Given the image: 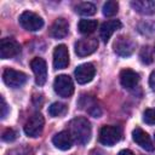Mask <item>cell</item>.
Masks as SVG:
<instances>
[{
    "label": "cell",
    "mask_w": 155,
    "mask_h": 155,
    "mask_svg": "<svg viewBox=\"0 0 155 155\" xmlns=\"http://www.w3.org/2000/svg\"><path fill=\"white\" fill-rule=\"evenodd\" d=\"M120 82L122 85V87L131 90L133 87H136L139 82V74L136 73L132 69H124L120 73Z\"/></svg>",
    "instance_id": "cell-15"
},
{
    "label": "cell",
    "mask_w": 155,
    "mask_h": 155,
    "mask_svg": "<svg viewBox=\"0 0 155 155\" xmlns=\"http://www.w3.org/2000/svg\"><path fill=\"white\" fill-rule=\"evenodd\" d=\"M136 46H137V44L132 38H130L127 35H120L114 41L113 48L116 54H119L121 57H128L134 52Z\"/></svg>",
    "instance_id": "cell-2"
},
{
    "label": "cell",
    "mask_w": 155,
    "mask_h": 155,
    "mask_svg": "<svg viewBox=\"0 0 155 155\" xmlns=\"http://www.w3.org/2000/svg\"><path fill=\"white\" fill-rule=\"evenodd\" d=\"M30 67H31V70H33V73L35 75L36 85H39V86L45 85V82L47 80V65H46V62L42 58L36 57V58L31 59Z\"/></svg>",
    "instance_id": "cell-10"
},
{
    "label": "cell",
    "mask_w": 155,
    "mask_h": 155,
    "mask_svg": "<svg viewBox=\"0 0 155 155\" xmlns=\"http://www.w3.org/2000/svg\"><path fill=\"white\" fill-rule=\"evenodd\" d=\"M98 47V40L96 38L80 39L75 42V53L79 57H86L92 54Z\"/></svg>",
    "instance_id": "cell-8"
},
{
    "label": "cell",
    "mask_w": 155,
    "mask_h": 155,
    "mask_svg": "<svg viewBox=\"0 0 155 155\" xmlns=\"http://www.w3.org/2000/svg\"><path fill=\"white\" fill-rule=\"evenodd\" d=\"M143 120L148 125H155V108L147 109L143 114Z\"/></svg>",
    "instance_id": "cell-23"
},
{
    "label": "cell",
    "mask_w": 155,
    "mask_h": 155,
    "mask_svg": "<svg viewBox=\"0 0 155 155\" xmlns=\"http://www.w3.org/2000/svg\"><path fill=\"white\" fill-rule=\"evenodd\" d=\"M149 86L151 87V90L155 92V71H153L149 76Z\"/></svg>",
    "instance_id": "cell-26"
},
{
    "label": "cell",
    "mask_w": 155,
    "mask_h": 155,
    "mask_svg": "<svg viewBox=\"0 0 155 155\" xmlns=\"http://www.w3.org/2000/svg\"><path fill=\"white\" fill-rule=\"evenodd\" d=\"M69 64V51L65 45H58L53 51V67L54 69H64Z\"/></svg>",
    "instance_id": "cell-12"
},
{
    "label": "cell",
    "mask_w": 155,
    "mask_h": 155,
    "mask_svg": "<svg viewBox=\"0 0 155 155\" xmlns=\"http://www.w3.org/2000/svg\"><path fill=\"white\" fill-rule=\"evenodd\" d=\"M122 132L119 126H103L99 132V142L104 145L111 147L121 139Z\"/></svg>",
    "instance_id": "cell-3"
},
{
    "label": "cell",
    "mask_w": 155,
    "mask_h": 155,
    "mask_svg": "<svg viewBox=\"0 0 155 155\" xmlns=\"http://www.w3.org/2000/svg\"><path fill=\"white\" fill-rule=\"evenodd\" d=\"M69 133L78 144H87L92 133L90 121L86 117H75L69 124Z\"/></svg>",
    "instance_id": "cell-1"
},
{
    "label": "cell",
    "mask_w": 155,
    "mask_h": 155,
    "mask_svg": "<svg viewBox=\"0 0 155 155\" xmlns=\"http://www.w3.org/2000/svg\"><path fill=\"white\" fill-rule=\"evenodd\" d=\"M132 139L140 148H143L144 150H147V151H153L154 150V144H153L149 134L145 131H143L142 128L136 127L133 130V132H132Z\"/></svg>",
    "instance_id": "cell-13"
},
{
    "label": "cell",
    "mask_w": 155,
    "mask_h": 155,
    "mask_svg": "<svg viewBox=\"0 0 155 155\" xmlns=\"http://www.w3.org/2000/svg\"><path fill=\"white\" fill-rule=\"evenodd\" d=\"M117 155H134L131 150H128V149H124V150H121V151H119V154Z\"/></svg>",
    "instance_id": "cell-27"
},
{
    "label": "cell",
    "mask_w": 155,
    "mask_h": 155,
    "mask_svg": "<svg viewBox=\"0 0 155 155\" xmlns=\"http://www.w3.org/2000/svg\"><path fill=\"white\" fill-rule=\"evenodd\" d=\"M119 11V4L114 0H110V1H107L104 5H103V15L105 17H111L114 15H116Z\"/></svg>",
    "instance_id": "cell-22"
},
{
    "label": "cell",
    "mask_w": 155,
    "mask_h": 155,
    "mask_svg": "<svg viewBox=\"0 0 155 155\" xmlns=\"http://www.w3.org/2000/svg\"><path fill=\"white\" fill-rule=\"evenodd\" d=\"M68 30H69V24H68L67 19L57 18L53 22V24L51 25L50 34L56 39H62L68 34Z\"/></svg>",
    "instance_id": "cell-17"
},
{
    "label": "cell",
    "mask_w": 155,
    "mask_h": 155,
    "mask_svg": "<svg viewBox=\"0 0 155 155\" xmlns=\"http://www.w3.org/2000/svg\"><path fill=\"white\" fill-rule=\"evenodd\" d=\"M96 6L92 2H81L75 7V11L82 16H92L96 13Z\"/></svg>",
    "instance_id": "cell-20"
},
{
    "label": "cell",
    "mask_w": 155,
    "mask_h": 155,
    "mask_svg": "<svg viewBox=\"0 0 155 155\" xmlns=\"http://www.w3.org/2000/svg\"><path fill=\"white\" fill-rule=\"evenodd\" d=\"M97 21L94 19H80L78 24V29L81 34H91L97 29Z\"/></svg>",
    "instance_id": "cell-19"
},
{
    "label": "cell",
    "mask_w": 155,
    "mask_h": 155,
    "mask_svg": "<svg viewBox=\"0 0 155 155\" xmlns=\"http://www.w3.org/2000/svg\"><path fill=\"white\" fill-rule=\"evenodd\" d=\"M19 24L25 30L36 31V30L42 28L44 21H42V18L39 15H36V13H34L31 11H24L19 16Z\"/></svg>",
    "instance_id": "cell-5"
},
{
    "label": "cell",
    "mask_w": 155,
    "mask_h": 155,
    "mask_svg": "<svg viewBox=\"0 0 155 155\" xmlns=\"http://www.w3.org/2000/svg\"><path fill=\"white\" fill-rule=\"evenodd\" d=\"M53 90L58 96L63 98H68L74 92L73 80L68 75H58L53 81Z\"/></svg>",
    "instance_id": "cell-4"
},
{
    "label": "cell",
    "mask_w": 155,
    "mask_h": 155,
    "mask_svg": "<svg viewBox=\"0 0 155 155\" xmlns=\"http://www.w3.org/2000/svg\"><path fill=\"white\" fill-rule=\"evenodd\" d=\"M75 80L78 81V84L84 85L90 82L96 74V68L92 63H84L81 65H79L75 69Z\"/></svg>",
    "instance_id": "cell-11"
},
{
    "label": "cell",
    "mask_w": 155,
    "mask_h": 155,
    "mask_svg": "<svg viewBox=\"0 0 155 155\" xmlns=\"http://www.w3.org/2000/svg\"><path fill=\"white\" fill-rule=\"evenodd\" d=\"M131 6L140 15H153L155 12V1L153 0H136L131 1Z\"/></svg>",
    "instance_id": "cell-18"
},
{
    "label": "cell",
    "mask_w": 155,
    "mask_h": 155,
    "mask_svg": "<svg viewBox=\"0 0 155 155\" xmlns=\"http://www.w3.org/2000/svg\"><path fill=\"white\" fill-rule=\"evenodd\" d=\"M65 111H67V105L61 102H54L48 107V114L53 117L61 116V115L65 114Z\"/></svg>",
    "instance_id": "cell-21"
},
{
    "label": "cell",
    "mask_w": 155,
    "mask_h": 155,
    "mask_svg": "<svg viewBox=\"0 0 155 155\" xmlns=\"http://www.w3.org/2000/svg\"><path fill=\"white\" fill-rule=\"evenodd\" d=\"M2 140L4 142H13L17 138V132L12 128H7L2 132Z\"/></svg>",
    "instance_id": "cell-24"
},
{
    "label": "cell",
    "mask_w": 155,
    "mask_h": 155,
    "mask_svg": "<svg viewBox=\"0 0 155 155\" xmlns=\"http://www.w3.org/2000/svg\"><path fill=\"white\" fill-rule=\"evenodd\" d=\"M1 109H2V111H1V117L5 119V116H6V114H7V104H6L5 99H4V97H1Z\"/></svg>",
    "instance_id": "cell-25"
},
{
    "label": "cell",
    "mask_w": 155,
    "mask_h": 155,
    "mask_svg": "<svg viewBox=\"0 0 155 155\" xmlns=\"http://www.w3.org/2000/svg\"><path fill=\"white\" fill-rule=\"evenodd\" d=\"M73 137L69 133V131H62L57 134H54V137L52 138V143L56 148L61 149V150H68L71 148L73 145Z\"/></svg>",
    "instance_id": "cell-16"
},
{
    "label": "cell",
    "mask_w": 155,
    "mask_h": 155,
    "mask_svg": "<svg viewBox=\"0 0 155 155\" xmlns=\"http://www.w3.org/2000/svg\"><path fill=\"white\" fill-rule=\"evenodd\" d=\"M21 52L19 44L11 38H5L0 42V57L2 59H8L16 57Z\"/></svg>",
    "instance_id": "cell-9"
},
{
    "label": "cell",
    "mask_w": 155,
    "mask_h": 155,
    "mask_svg": "<svg viewBox=\"0 0 155 155\" xmlns=\"http://www.w3.org/2000/svg\"><path fill=\"white\" fill-rule=\"evenodd\" d=\"M2 80L7 86L17 88V87H21L25 84L27 75L23 71L15 70L12 68H6L2 73Z\"/></svg>",
    "instance_id": "cell-6"
},
{
    "label": "cell",
    "mask_w": 155,
    "mask_h": 155,
    "mask_svg": "<svg viewBox=\"0 0 155 155\" xmlns=\"http://www.w3.org/2000/svg\"><path fill=\"white\" fill-rule=\"evenodd\" d=\"M44 125H45V120L44 116L41 114H34L31 115L28 121L24 125V132L27 136L29 137H39L44 130Z\"/></svg>",
    "instance_id": "cell-7"
},
{
    "label": "cell",
    "mask_w": 155,
    "mask_h": 155,
    "mask_svg": "<svg viewBox=\"0 0 155 155\" xmlns=\"http://www.w3.org/2000/svg\"><path fill=\"white\" fill-rule=\"evenodd\" d=\"M121 25L122 24H121V22L119 19H110V21L104 22L101 25V29H99V36L103 40V42H108V40L110 39V36L117 29H120Z\"/></svg>",
    "instance_id": "cell-14"
}]
</instances>
